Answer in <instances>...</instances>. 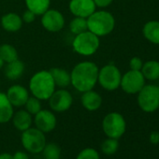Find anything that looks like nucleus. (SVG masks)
Segmentation results:
<instances>
[{
    "instance_id": "nucleus-1",
    "label": "nucleus",
    "mask_w": 159,
    "mask_h": 159,
    "mask_svg": "<svg viewBox=\"0 0 159 159\" xmlns=\"http://www.w3.org/2000/svg\"><path fill=\"white\" fill-rule=\"evenodd\" d=\"M98 66L91 61L77 64L70 72V84L80 93L93 90L98 84Z\"/></svg>"
},
{
    "instance_id": "nucleus-2",
    "label": "nucleus",
    "mask_w": 159,
    "mask_h": 159,
    "mask_svg": "<svg viewBox=\"0 0 159 159\" xmlns=\"http://www.w3.org/2000/svg\"><path fill=\"white\" fill-rule=\"evenodd\" d=\"M55 84L50 70L36 72L29 81V92L40 101L48 100L55 91Z\"/></svg>"
},
{
    "instance_id": "nucleus-3",
    "label": "nucleus",
    "mask_w": 159,
    "mask_h": 159,
    "mask_svg": "<svg viewBox=\"0 0 159 159\" xmlns=\"http://www.w3.org/2000/svg\"><path fill=\"white\" fill-rule=\"evenodd\" d=\"M88 30L98 37H105L111 34L115 27L114 16L107 11H96L87 18Z\"/></svg>"
},
{
    "instance_id": "nucleus-4",
    "label": "nucleus",
    "mask_w": 159,
    "mask_h": 159,
    "mask_svg": "<svg viewBox=\"0 0 159 159\" xmlns=\"http://www.w3.org/2000/svg\"><path fill=\"white\" fill-rule=\"evenodd\" d=\"M100 46L99 37L89 30L75 36L72 41L73 51L82 56H91L95 54Z\"/></svg>"
},
{
    "instance_id": "nucleus-5",
    "label": "nucleus",
    "mask_w": 159,
    "mask_h": 159,
    "mask_svg": "<svg viewBox=\"0 0 159 159\" xmlns=\"http://www.w3.org/2000/svg\"><path fill=\"white\" fill-rule=\"evenodd\" d=\"M102 129L108 138L119 139L126 130L125 119L119 112H110L102 120Z\"/></svg>"
},
{
    "instance_id": "nucleus-6",
    "label": "nucleus",
    "mask_w": 159,
    "mask_h": 159,
    "mask_svg": "<svg viewBox=\"0 0 159 159\" xmlns=\"http://www.w3.org/2000/svg\"><path fill=\"white\" fill-rule=\"evenodd\" d=\"M21 142L24 148L30 153L37 154L42 152L46 145L45 133L37 127H30L22 132Z\"/></svg>"
},
{
    "instance_id": "nucleus-7",
    "label": "nucleus",
    "mask_w": 159,
    "mask_h": 159,
    "mask_svg": "<svg viewBox=\"0 0 159 159\" xmlns=\"http://www.w3.org/2000/svg\"><path fill=\"white\" fill-rule=\"evenodd\" d=\"M138 105L147 113L154 112L159 109V89L154 84H145L138 93Z\"/></svg>"
},
{
    "instance_id": "nucleus-8",
    "label": "nucleus",
    "mask_w": 159,
    "mask_h": 159,
    "mask_svg": "<svg viewBox=\"0 0 159 159\" xmlns=\"http://www.w3.org/2000/svg\"><path fill=\"white\" fill-rule=\"evenodd\" d=\"M122 73L113 64H108L98 70V83L107 91H115L120 87Z\"/></svg>"
},
{
    "instance_id": "nucleus-9",
    "label": "nucleus",
    "mask_w": 159,
    "mask_h": 159,
    "mask_svg": "<svg viewBox=\"0 0 159 159\" xmlns=\"http://www.w3.org/2000/svg\"><path fill=\"white\" fill-rule=\"evenodd\" d=\"M146 80L139 70H128L122 75L120 87L122 90L129 95L138 94L145 85Z\"/></svg>"
},
{
    "instance_id": "nucleus-10",
    "label": "nucleus",
    "mask_w": 159,
    "mask_h": 159,
    "mask_svg": "<svg viewBox=\"0 0 159 159\" xmlns=\"http://www.w3.org/2000/svg\"><path fill=\"white\" fill-rule=\"evenodd\" d=\"M49 106L53 112H64L68 111L73 103V97L66 88H59L48 99Z\"/></svg>"
},
{
    "instance_id": "nucleus-11",
    "label": "nucleus",
    "mask_w": 159,
    "mask_h": 159,
    "mask_svg": "<svg viewBox=\"0 0 159 159\" xmlns=\"http://www.w3.org/2000/svg\"><path fill=\"white\" fill-rule=\"evenodd\" d=\"M41 25L44 29L51 33H57L61 31L65 25L66 20L62 12L57 10L49 9L41 15Z\"/></svg>"
},
{
    "instance_id": "nucleus-12",
    "label": "nucleus",
    "mask_w": 159,
    "mask_h": 159,
    "mask_svg": "<svg viewBox=\"0 0 159 159\" xmlns=\"http://www.w3.org/2000/svg\"><path fill=\"white\" fill-rule=\"evenodd\" d=\"M35 127L42 131L43 133H50L52 132L57 124L56 116L53 111L51 110H40L37 114L34 115Z\"/></svg>"
},
{
    "instance_id": "nucleus-13",
    "label": "nucleus",
    "mask_w": 159,
    "mask_h": 159,
    "mask_svg": "<svg viewBox=\"0 0 159 159\" xmlns=\"http://www.w3.org/2000/svg\"><path fill=\"white\" fill-rule=\"evenodd\" d=\"M68 9L74 17H82L85 19L97 11L94 0H70Z\"/></svg>"
},
{
    "instance_id": "nucleus-14",
    "label": "nucleus",
    "mask_w": 159,
    "mask_h": 159,
    "mask_svg": "<svg viewBox=\"0 0 159 159\" xmlns=\"http://www.w3.org/2000/svg\"><path fill=\"white\" fill-rule=\"evenodd\" d=\"M10 102L14 108H21L24 107L25 102L27 101L29 95V90L23 85L14 84L11 85L6 93Z\"/></svg>"
},
{
    "instance_id": "nucleus-15",
    "label": "nucleus",
    "mask_w": 159,
    "mask_h": 159,
    "mask_svg": "<svg viewBox=\"0 0 159 159\" xmlns=\"http://www.w3.org/2000/svg\"><path fill=\"white\" fill-rule=\"evenodd\" d=\"M81 103L88 111H96L102 105V97L94 90H89L82 93Z\"/></svg>"
},
{
    "instance_id": "nucleus-16",
    "label": "nucleus",
    "mask_w": 159,
    "mask_h": 159,
    "mask_svg": "<svg viewBox=\"0 0 159 159\" xmlns=\"http://www.w3.org/2000/svg\"><path fill=\"white\" fill-rule=\"evenodd\" d=\"M24 25L22 17L15 12H9L1 17V26L10 33L18 32Z\"/></svg>"
},
{
    "instance_id": "nucleus-17",
    "label": "nucleus",
    "mask_w": 159,
    "mask_h": 159,
    "mask_svg": "<svg viewBox=\"0 0 159 159\" xmlns=\"http://www.w3.org/2000/svg\"><path fill=\"white\" fill-rule=\"evenodd\" d=\"M33 115H31L27 111L25 110H20L13 113L11 121L13 124V126L23 132L32 126L33 124Z\"/></svg>"
},
{
    "instance_id": "nucleus-18",
    "label": "nucleus",
    "mask_w": 159,
    "mask_h": 159,
    "mask_svg": "<svg viewBox=\"0 0 159 159\" xmlns=\"http://www.w3.org/2000/svg\"><path fill=\"white\" fill-rule=\"evenodd\" d=\"M25 67V64L21 60L17 59L15 61L7 63L6 66H4V74L6 78L11 81H17L23 76Z\"/></svg>"
},
{
    "instance_id": "nucleus-19",
    "label": "nucleus",
    "mask_w": 159,
    "mask_h": 159,
    "mask_svg": "<svg viewBox=\"0 0 159 159\" xmlns=\"http://www.w3.org/2000/svg\"><path fill=\"white\" fill-rule=\"evenodd\" d=\"M14 107L10 102L6 93L0 92V124L10 122L14 113Z\"/></svg>"
},
{
    "instance_id": "nucleus-20",
    "label": "nucleus",
    "mask_w": 159,
    "mask_h": 159,
    "mask_svg": "<svg viewBox=\"0 0 159 159\" xmlns=\"http://www.w3.org/2000/svg\"><path fill=\"white\" fill-rule=\"evenodd\" d=\"M55 86L58 88H66L70 85V73L65 68L52 67L50 69Z\"/></svg>"
},
{
    "instance_id": "nucleus-21",
    "label": "nucleus",
    "mask_w": 159,
    "mask_h": 159,
    "mask_svg": "<svg viewBox=\"0 0 159 159\" xmlns=\"http://www.w3.org/2000/svg\"><path fill=\"white\" fill-rule=\"evenodd\" d=\"M144 38L152 44L159 45V21H149L142 28Z\"/></svg>"
},
{
    "instance_id": "nucleus-22",
    "label": "nucleus",
    "mask_w": 159,
    "mask_h": 159,
    "mask_svg": "<svg viewBox=\"0 0 159 159\" xmlns=\"http://www.w3.org/2000/svg\"><path fill=\"white\" fill-rule=\"evenodd\" d=\"M141 73L143 74L145 80L153 82L159 79V61L149 60L143 63Z\"/></svg>"
},
{
    "instance_id": "nucleus-23",
    "label": "nucleus",
    "mask_w": 159,
    "mask_h": 159,
    "mask_svg": "<svg viewBox=\"0 0 159 159\" xmlns=\"http://www.w3.org/2000/svg\"><path fill=\"white\" fill-rule=\"evenodd\" d=\"M26 9L34 12L37 16H41L51 6V0H25Z\"/></svg>"
},
{
    "instance_id": "nucleus-24",
    "label": "nucleus",
    "mask_w": 159,
    "mask_h": 159,
    "mask_svg": "<svg viewBox=\"0 0 159 159\" xmlns=\"http://www.w3.org/2000/svg\"><path fill=\"white\" fill-rule=\"evenodd\" d=\"M0 56H1V58L5 62V64L19 59V55L16 48L9 43H4L2 45H0Z\"/></svg>"
},
{
    "instance_id": "nucleus-25",
    "label": "nucleus",
    "mask_w": 159,
    "mask_h": 159,
    "mask_svg": "<svg viewBox=\"0 0 159 159\" xmlns=\"http://www.w3.org/2000/svg\"><path fill=\"white\" fill-rule=\"evenodd\" d=\"M69 30L74 36L87 31V19L82 17H74L69 23Z\"/></svg>"
},
{
    "instance_id": "nucleus-26",
    "label": "nucleus",
    "mask_w": 159,
    "mask_h": 159,
    "mask_svg": "<svg viewBox=\"0 0 159 159\" xmlns=\"http://www.w3.org/2000/svg\"><path fill=\"white\" fill-rule=\"evenodd\" d=\"M43 156L45 159H60L61 156V148L58 144L51 142L46 143L43 151Z\"/></svg>"
},
{
    "instance_id": "nucleus-27",
    "label": "nucleus",
    "mask_w": 159,
    "mask_h": 159,
    "mask_svg": "<svg viewBox=\"0 0 159 159\" xmlns=\"http://www.w3.org/2000/svg\"><path fill=\"white\" fill-rule=\"evenodd\" d=\"M119 149V141L116 139L108 138L101 143V151L106 155L114 154Z\"/></svg>"
},
{
    "instance_id": "nucleus-28",
    "label": "nucleus",
    "mask_w": 159,
    "mask_h": 159,
    "mask_svg": "<svg viewBox=\"0 0 159 159\" xmlns=\"http://www.w3.org/2000/svg\"><path fill=\"white\" fill-rule=\"evenodd\" d=\"M25 111H27L31 115L37 114L42 108H41V101L35 97H29L27 101L25 104Z\"/></svg>"
},
{
    "instance_id": "nucleus-29",
    "label": "nucleus",
    "mask_w": 159,
    "mask_h": 159,
    "mask_svg": "<svg viewBox=\"0 0 159 159\" xmlns=\"http://www.w3.org/2000/svg\"><path fill=\"white\" fill-rule=\"evenodd\" d=\"M76 159H100V155L96 149L87 147L78 153Z\"/></svg>"
},
{
    "instance_id": "nucleus-30",
    "label": "nucleus",
    "mask_w": 159,
    "mask_h": 159,
    "mask_svg": "<svg viewBox=\"0 0 159 159\" xmlns=\"http://www.w3.org/2000/svg\"><path fill=\"white\" fill-rule=\"evenodd\" d=\"M142 66H143V62H142L141 58H139L138 56L132 57L129 61V67L132 70H139L140 71L142 68Z\"/></svg>"
},
{
    "instance_id": "nucleus-31",
    "label": "nucleus",
    "mask_w": 159,
    "mask_h": 159,
    "mask_svg": "<svg viewBox=\"0 0 159 159\" xmlns=\"http://www.w3.org/2000/svg\"><path fill=\"white\" fill-rule=\"evenodd\" d=\"M21 17H22V20H23L24 23H25V24H32V23L36 20L37 15H36L34 12H32L31 11L26 10V11L23 13V15H22Z\"/></svg>"
},
{
    "instance_id": "nucleus-32",
    "label": "nucleus",
    "mask_w": 159,
    "mask_h": 159,
    "mask_svg": "<svg viewBox=\"0 0 159 159\" xmlns=\"http://www.w3.org/2000/svg\"><path fill=\"white\" fill-rule=\"evenodd\" d=\"M94 2H95V5L97 8L105 9L111 5L113 0H94Z\"/></svg>"
},
{
    "instance_id": "nucleus-33",
    "label": "nucleus",
    "mask_w": 159,
    "mask_h": 159,
    "mask_svg": "<svg viewBox=\"0 0 159 159\" xmlns=\"http://www.w3.org/2000/svg\"><path fill=\"white\" fill-rule=\"evenodd\" d=\"M149 139H150V142L152 144H154V145L158 144L159 143V132L158 131H152L150 134Z\"/></svg>"
},
{
    "instance_id": "nucleus-34",
    "label": "nucleus",
    "mask_w": 159,
    "mask_h": 159,
    "mask_svg": "<svg viewBox=\"0 0 159 159\" xmlns=\"http://www.w3.org/2000/svg\"><path fill=\"white\" fill-rule=\"evenodd\" d=\"M12 156H13V159H29V155L26 152H22V151L16 152L15 153L12 154Z\"/></svg>"
},
{
    "instance_id": "nucleus-35",
    "label": "nucleus",
    "mask_w": 159,
    "mask_h": 159,
    "mask_svg": "<svg viewBox=\"0 0 159 159\" xmlns=\"http://www.w3.org/2000/svg\"><path fill=\"white\" fill-rule=\"evenodd\" d=\"M0 159H13V156L9 152H2L0 153Z\"/></svg>"
},
{
    "instance_id": "nucleus-36",
    "label": "nucleus",
    "mask_w": 159,
    "mask_h": 159,
    "mask_svg": "<svg viewBox=\"0 0 159 159\" xmlns=\"http://www.w3.org/2000/svg\"><path fill=\"white\" fill-rule=\"evenodd\" d=\"M4 66H5V62L3 61V59L1 58V56H0V69L3 68Z\"/></svg>"
},
{
    "instance_id": "nucleus-37",
    "label": "nucleus",
    "mask_w": 159,
    "mask_h": 159,
    "mask_svg": "<svg viewBox=\"0 0 159 159\" xmlns=\"http://www.w3.org/2000/svg\"><path fill=\"white\" fill-rule=\"evenodd\" d=\"M158 89H159V85H158Z\"/></svg>"
}]
</instances>
